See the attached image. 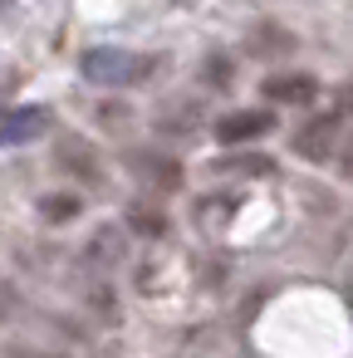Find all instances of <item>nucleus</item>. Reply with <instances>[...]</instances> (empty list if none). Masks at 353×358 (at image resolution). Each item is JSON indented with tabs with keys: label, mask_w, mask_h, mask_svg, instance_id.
<instances>
[{
	"label": "nucleus",
	"mask_w": 353,
	"mask_h": 358,
	"mask_svg": "<svg viewBox=\"0 0 353 358\" xmlns=\"http://www.w3.org/2000/svg\"><path fill=\"white\" fill-rule=\"evenodd\" d=\"M157 59L147 55H133V50H113V45H99V50H84L79 69L89 84H103V89H128V84H143L152 74Z\"/></svg>",
	"instance_id": "nucleus-1"
},
{
	"label": "nucleus",
	"mask_w": 353,
	"mask_h": 358,
	"mask_svg": "<svg viewBox=\"0 0 353 358\" xmlns=\"http://www.w3.org/2000/svg\"><path fill=\"white\" fill-rule=\"evenodd\" d=\"M45 128H50V113H45L40 103L6 108V113H0V148H20V143H35Z\"/></svg>",
	"instance_id": "nucleus-2"
},
{
	"label": "nucleus",
	"mask_w": 353,
	"mask_h": 358,
	"mask_svg": "<svg viewBox=\"0 0 353 358\" xmlns=\"http://www.w3.org/2000/svg\"><path fill=\"white\" fill-rule=\"evenodd\" d=\"M260 133H270V113H265V108L231 113V118H221V123H216V138H221V143H231V148H240V143H250V138H260Z\"/></svg>",
	"instance_id": "nucleus-3"
},
{
	"label": "nucleus",
	"mask_w": 353,
	"mask_h": 358,
	"mask_svg": "<svg viewBox=\"0 0 353 358\" xmlns=\"http://www.w3.org/2000/svg\"><path fill=\"white\" fill-rule=\"evenodd\" d=\"M343 118H348V103H343V113H329V118H319L314 128H304V133L294 138V152H299V157H329L333 133L343 128Z\"/></svg>",
	"instance_id": "nucleus-4"
},
{
	"label": "nucleus",
	"mask_w": 353,
	"mask_h": 358,
	"mask_svg": "<svg viewBox=\"0 0 353 358\" xmlns=\"http://www.w3.org/2000/svg\"><path fill=\"white\" fill-rule=\"evenodd\" d=\"M265 99H275V103H309V99H314V79H309V74L265 79Z\"/></svg>",
	"instance_id": "nucleus-5"
},
{
	"label": "nucleus",
	"mask_w": 353,
	"mask_h": 358,
	"mask_svg": "<svg viewBox=\"0 0 353 358\" xmlns=\"http://www.w3.org/2000/svg\"><path fill=\"white\" fill-rule=\"evenodd\" d=\"M45 211H50V216H74L79 201H74V196H55V201H45Z\"/></svg>",
	"instance_id": "nucleus-6"
},
{
	"label": "nucleus",
	"mask_w": 353,
	"mask_h": 358,
	"mask_svg": "<svg viewBox=\"0 0 353 358\" xmlns=\"http://www.w3.org/2000/svg\"><path fill=\"white\" fill-rule=\"evenodd\" d=\"M133 221H138V231H147V236L162 231V216H157V211H152V216H147V211H133Z\"/></svg>",
	"instance_id": "nucleus-7"
},
{
	"label": "nucleus",
	"mask_w": 353,
	"mask_h": 358,
	"mask_svg": "<svg viewBox=\"0 0 353 358\" xmlns=\"http://www.w3.org/2000/svg\"><path fill=\"white\" fill-rule=\"evenodd\" d=\"M10 358H55V353H45V348H10Z\"/></svg>",
	"instance_id": "nucleus-8"
},
{
	"label": "nucleus",
	"mask_w": 353,
	"mask_h": 358,
	"mask_svg": "<svg viewBox=\"0 0 353 358\" xmlns=\"http://www.w3.org/2000/svg\"><path fill=\"white\" fill-rule=\"evenodd\" d=\"M6 10H10V0H0V15H6Z\"/></svg>",
	"instance_id": "nucleus-9"
}]
</instances>
